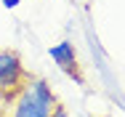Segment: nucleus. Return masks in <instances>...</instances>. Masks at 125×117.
Returning a JSON list of instances; mask_svg holds the SVG:
<instances>
[{
  "label": "nucleus",
  "mask_w": 125,
  "mask_h": 117,
  "mask_svg": "<svg viewBox=\"0 0 125 117\" xmlns=\"http://www.w3.org/2000/svg\"><path fill=\"white\" fill-rule=\"evenodd\" d=\"M56 96L51 85L40 77H27V83L13 93L11 117H51L56 109Z\"/></svg>",
  "instance_id": "f257e3e1"
},
{
  "label": "nucleus",
  "mask_w": 125,
  "mask_h": 117,
  "mask_svg": "<svg viewBox=\"0 0 125 117\" xmlns=\"http://www.w3.org/2000/svg\"><path fill=\"white\" fill-rule=\"evenodd\" d=\"M27 83V69L13 51H0V91L13 98V93Z\"/></svg>",
  "instance_id": "f03ea898"
},
{
  "label": "nucleus",
  "mask_w": 125,
  "mask_h": 117,
  "mask_svg": "<svg viewBox=\"0 0 125 117\" xmlns=\"http://www.w3.org/2000/svg\"><path fill=\"white\" fill-rule=\"evenodd\" d=\"M48 56L56 61V67L64 72V74H72L77 83H83V77H80V72H77V51H75V45H72V40H61V43L51 45Z\"/></svg>",
  "instance_id": "7ed1b4c3"
},
{
  "label": "nucleus",
  "mask_w": 125,
  "mask_h": 117,
  "mask_svg": "<svg viewBox=\"0 0 125 117\" xmlns=\"http://www.w3.org/2000/svg\"><path fill=\"white\" fill-rule=\"evenodd\" d=\"M51 117H69V112H67V109H64L61 104H56V109L51 112Z\"/></svg>",
  "instance_id": "20e7f679"
},
{
  "label": "nucleus",
  "mask_w": 125,
  "mask_h": 117,
  "mask_svg": "<svg viewBox=\"0 0 125 117\" xmlns=\"http://www.w3.org/2000/svg\"><path fill=\"white\" fill-rule=\"evenodd\" d=\"M0 3H3V5H5V8H16V5H19V3H21V0H0Z\"/></svg>",
  "instance_id": "39448f33"
}]
</instances>
